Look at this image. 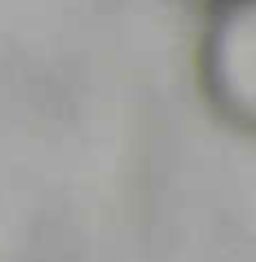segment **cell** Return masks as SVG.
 <instances>
[{
	"label": "cell",
	"mask_w": 256,
	"mask_h": 262,
	"mask_svg": "<svg viewBox=\"0 0 256 262\" xmlns=\"http://www.w3.org/2000/svg\"><path fill=\"white\" fill-rule=\"evenodd\" d=\"M199 3H205V6H211V3H217V0H199Z\"/></svg>",
	"instance_id": "2"
},
{
	"label": "cell",
	"mask_w": 256,
	"mask_h": 262,
	"mask_svg": "<svg viewBox=\"0 0 256 262\" xmlns=\"http://www.w3.org/2000/svg\"><path fill=\"white\" fill-rule=\"evenodd\" d=\"M205 9L196 52L202 94L226 124L256 136V0H217Z\"/></svg>",
	"instance_id": "1"
}]
</instances>
